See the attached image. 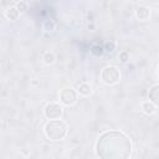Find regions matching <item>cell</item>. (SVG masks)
<instances>
[{"label": "cell", "instance_id": "obj_1", "mask_svg": "<svg viewBox=\"0 0 159 159\" xmlns=\"http://www.w3.org/2000/svg\"><path fill=\"white\" fill-rule=\"evenodd\" d=\"M103 73H108V77L102 78V81H103L104 83L112 84V83H116V82L119 80V73H118L117 68H116V67H113V66L106 67V68L103 70Z\"/></svg>", "mask_w": 159, "mask_h": 159}, {"label": "cell", "instance_id": "obj_2", "mask_svg": "<svg viewBox=\"0 0 159 159\" xmlns=\"http://www.w3.org/2000/svg\"><path fill=\"white\" fill-rule=\"evenodd\" d=\"M61 101L65 104H72L76 102V93L71 88H65L61 92Z\"/></svg>", "mask_w": 159, "mask_h": 159}, {"label": "cell", "instance_id": "obj_3", "mask_svg": "<svg viewBox=\"0 0 159 159\" xmlns=\"http://www.w3.org/2000/svg\"><path fill=\"white\" fill-rule=\"evenodd\" d=\"M46 108H47V109H51V113L46 114V117H48L50 119H52V113H55V118H57V117L61 116L62 109H61L60 106H57V104H55V103H51V104H48Z\"/></svg>", "mask_w": 159, "mask_h": 159}, {"label": "cell", "instance_id": "obj_4", "mask_svg": "<svg viewBox=\"0 0 159 159\" xmlns=\"http://www.w3.org/2000/svg\"><path fill=\"white\" fill-rule=\"evenodd\" d=\"M142 109H143L147 114H153V113L157 112V106L153 104V103L149 101V102H144V103L142 104Z\"/></svg>", "mask_w": 159, "mask_h": 159}, {"label": "cell", "instance_id": "obj_5", "mask_svg": "<svg viewBox=\"0 0 159 159\" xmlns=\"http://www.w3.org/2000/svg\"><path fill=\"white\" fill-rule=\"evenodd\" d=\"M149 14H150L149 10H148L147 7H144V6H140V7L137 9V17H138L139 20H145V19H148Z\"/></svg>", "mask_w": 159, "mask_h": 159}, {"label": "cell", "instance_id": "obj_6", "mask_svg": "<svg viewBox=\"0 0 159 159\" xmlns=\"http://www.w3.org/2000/svg\"><path fill=\"white\" fill-rule=\"evenodd\" d=\"M19 10L16 9V7H10V9H7L6 11H5V16L7 17V19H10V20H16L17 19V16H19Z\"/></svg>", "mask_w": 159, "mask_h": 159}, {"label": "cell", "instance_id": "obj_7", "mask_svg": "<svg viewBox=\"0 0 159 159\" xmlns=\"http://www.w3.org/2000/svg\"><path fill=\"white\" fill-rule=\"evenodd\" d=\"M78 92H80V94H82V96H88V94L91 93V86H89L88 83H86V82L80 83V84H78Z\"/></svg>", "mask_w": 159, "mask_h": 159}, {"label": "cell", "instance_id": "obj_8", "mask_svg": "<svg viewBox=\"0 0 159 159\" xmlns=\"http://www.w3.org/2000/svg\"><path fill=\"white\" fill-rule=\"evenodd\" d=\"M43 61L46 65H51L55 62V55L52 52H46L45 56H43Z\"/></svg>", "mask_w": 159, "mask_h": 159}, {"label": "cell", "instance_id": "obj_9", "mask_svg": "<svg viewBox=\"0 0 159 159\" xmlns=\"http://www.w3.org/2000/svg\"><path fill=\"white\" fill-rule=\"evenodd\" d=\"M120 61L122 62H127L128 61V58H129V53L128 52H120Z\"/></svg>", "mask_w": 159, "mask_h": 159}, {"label": "cell", "instance_id": "obj_10", "mask_svg": "<svg viewBox=\"0 0 159 159\" xmlns=\"http://www.w3.org/2000/svg\"><path fill=\"white\" fill-rule=\"evenodd\" d=\"M106 48H107L106 51L113 52V51H114V48H116V43H114V42H112V43H109V42H108V43L106 45Z\"/></svg>", "mask_w": 159, "mask_h": 159}, {"label": "cell", "instance_id": "obj_11", "mask_svg": "<svg viewBox=\"0 0 159 159\" xmlns=\"http://www.w3.org/2000/svg\"><path fill=\"white\" fill-rule=\"evenodd\" d=\"M16 9L19 10V12H20V11H24V10L26 9V2H22V1H21V2H19Z\"/></svg>", "mask_w": 159, "mask_h": 159}]
</instances>
